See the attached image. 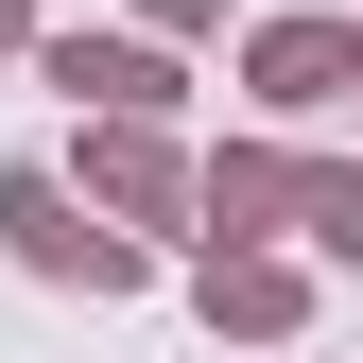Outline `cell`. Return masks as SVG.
<instances>
[{"label": "cell", "instance_id": "obj_10", "mask_svg": "<svg viewBox=\"0 0 363 363\" xmlns=\"http://www.w3.org/2000/svg\"><path fill=\"white\" fill-rule=\"evenodd\" d=\"M346 104H363V86H346Z\"/></svg>", "mask_w": 363, "mask_h": 363}, {"label": "cell", "instance_id": "obj_2", "mask_svg": "<svg viewBox=\"0 0 363 363\" xmlns=\"http://www.w3.org/2000/svg\"><path fill=\"white\" fill-rule=\"evenodd\" d=\"M69 191L121 225V242H173V225H208V156L173 139V121H86L69 139Z\"/></svg>", "mask_w": 363, "mask_h": 363}, {"label": "cell", "instance_id": "obj_8", "mask_svg": "<svg viewBox=\"0 0 363 363\" xmlns=\"http://www.w3.org/2000/svg\"><path fill=\"white\" fill-rule=\"evenodd\" d=\"M139 35H225V0H139Z\"/></svg>", "mask_w": 363, "mask_h": 363}, {"label": "cell", "instance_id": "obj_1", "mask_svg": "<svg viewBox=\"0 0 363 363\" xmlns=\"http://www.w3.org/2000/svg\"><path fill=\"white\" fill-rule=\"evenodd\" d=\"M0 242H18V277H52V294H156V242H121L52 156L0 173Z\"/></svg>", "mask_w": 363, "mask_h": 363}, {"label": "cell", "instance_id": "obj_5", "mask_svg": "<svg viewBox=\"0 0 363 363\" xmlns=\"http://www.w3.org/2000/svg\"><path fill=\"white\" fill-rule=\"evenodd\" d=\"M191 311H208L225 346H294V329H311V259H277V242H208V259H191Z\"/></svg>", "mask_w": 363, "mask_h": 363}, {"label": "cell", "instance_id": "obj_6", "mask_svg": "<svg viewBox=\"0 0 363 363\" xmlns=\"http://www.w3.org/2000/svg\"><path fill=\"white\" fill-rule=\"evenodd\" d=\"M294 173H311V156L225 139V156H208V242H277V225H294Z\"/></svg>", "mask_w": 363, "mask_h": 363}, {"label": "cell", "instance_id": "obj_9", "mask_svg": "<svg viewBox=\"0 0 363 363\" xmlns=\"http://www.w3.org/2000/svg\"><path fill=\"white\" fill-rule=\"evenodd\" d=\"M0 69H35V0H0Z\"/></svg>", "mask_w": 363, "mask_h": 363}, {"label": "cell", "instance_id": "obj_3", "mask_svg": "<svg viewBox=\"0 0 363 363\" xmlns=\"http://www.w3.org/2000/svg\"><path fill=\"white\" fill-rule=\"evenodd\" d=\"M363 86V18H242V104L259 121H329Z\"/></svg>", "mask_w": 363, "mask_h": 363}, {"label": "cell", "instance_id": "obj_7", "mask_svg": "<svg viewBox=\"0 0 363 363\" xmlns=\"http://www.w3.org/2000/svg\"><path fill=\"white\" fill-rule=\"evenodd\" d=\"M294 225H311V259H363V156H311L294 173Z\"/></svg>", "mask_w": 363, "mask_h": 363}, {"label": "cell", "instance_id": "obj_4", "mask_svg": "<svg viewBox=\"0 0 363 363\" xmlns=\"http://www.w3.org/2000/svg\"><path fill=\"white\" fill-rule=\"evenodd\" d=\"M35 86H69L86 121H173L191 104V69H173L156 35H35Z\"/></svg>", "mask_w": 363, "mask_h": 363}]
</instances>
